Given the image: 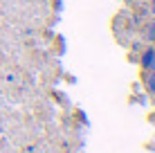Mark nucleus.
Here are the masks:
<instances>
[{
  "label": "nucleus",
  "mask_w": 155,
  "mask_h": 153,
  "mask_svg": "<svg viewBox=\"0 0 155 153\" xmlns=\"http://www.w3.org/2000/svg\"><path fill=\"white\" fill-rule=\"evenodd\" d=\"M151 14L155 16V0H153V2H151Z\"/></svg>",
  "instance_id": "4"
},
{
  "label": "nucleus",
  "mask_w": 155,
  "mask_h": 153,
  "mask_svg": "<svg viewBox=\"0 0 155 153\" xmlns=\"http://www.w3.org/2000/svg\"><path fill=\"white\" fill-rule=\"evenodd\" d=\"M153 61H155V47H146L142 52V59H140V65L144 70H151L153 68Z\"/></svg>",
  "instance_id": "1"
},
{
  "label": "nucleus",
  "mask_w": 155,
  "mask_h": 153,
  "mask_svg": "<svg viewBox=\"0 0 155 153\" xmlns=\"http://www.w3.org/2000/svg\"><path fill=\"white\" fill-rule=\"evenodd\" d=\"M144 41H148V43H155V18L148 20L146 27H144Z\"/></svg>",
  "instance_id": "2"
},
{
  "label": "nucleus",
  "mask_w": 155,
  "mask_h": 153,
  "mask_svg": "<svg viewBox=\"0 0 155 153\" xmlns=\"http://www.w3.org/2000/svg\"><path fill=\"white\" fill-rule=\"evenodd\" d=\"M146 90L151 95H155V72H148L146 75Z\"/></svg>",
  "instance_id": "3"
}]
</instances>
